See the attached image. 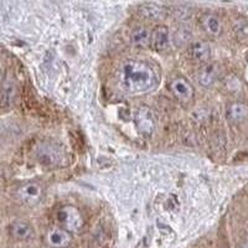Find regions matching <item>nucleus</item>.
Segmentation results:
<instances>
[{
	"label": "nucleus",
	"mask_w": 248,
	"mask_h": 248,
	"mask_svg": "<svg viewBox=\"0 0 248 248\" xmlns=\"http://www.w3.org/2000/svg\"><path fill=\"white\" fill-rule=\"evenodd\" d=\"M159 81L158 70L144 60H125L117 71L118 87L130 96H141L152 92Z\"/></svg>",
	"instance_id": "obj_1"
},
{
	"label": "nucleus",
	"mask_w": 248,
	"mask_h": 248,
	"mask_svg": "<svg viewBox=\"0 0 248 248\" xmlns=\"http://www.w3.org/2000/svg\"><path fill=\"white\" fill-rule=\"evenodd\" d=\"M56 221L60 227L67 230L71 233L79 232L85 226V218L82 212L72 205L61 206L56 212Z\"/></svg>",
	"instance_id": "obj_2"
},
{
	"label": "nucleus",
	"mask_w": 248,
	"mask_h": 248,
	"mask_svg": "<svg viewBox=\"0 0 248 248\" xmlns=\"http://www.w3.org/2000/svg\"><path fill=\"white\" fill-rule=\"evenodd\" d=\"M44 195H45L44 186L36 181H29V183L21 184L15 190V198L23 205L29 206V207L39 205L43 201Z\"/></svg>",
	"instance_id": "obj_3"
},
{
	"label": "nucleus",
	"mask_w": 248,
	"mask_h": 248,
	"mask_svg": "<svg viewBox=\"0 0 248 248\" xmlns=\"http://www.w3.org/2000/svg\"><path fill=\"white\" fill-rule=\"evenodd\" d=\"M169 91L172 97L183 105H187V103L192 102L195 97L194 86L191 85L189 79H186L183 76L174 77L169 82Z\"/></svg>",
	"instance_id": "obj_4"
},
{
	"label": "nucleus",
	"mask_w": 248,
	"mask_h": 248,
	"mask_svg": "<svg viewBox=\"0 0 248 248\" xmlns=\"http://www.w3.org/2000/svg\"><path fill=\"white\" fill-rule=\"evenodd\" d=\"M134 123L143 137H150L155 129V117L153 110L147 106H141L134 114Z\"/></svg>",
	"instance_id": "obj_5"
},
{
	"label": "nucleus",
	"mask_w": 248,
	"mask_h": 248,
	"mask_svg": "<svg viewBox=\"0 0 248 248\" xmlns=\"http://www.w3.org/2000/svg\"><path fill=\"white\" fill-rule=\"evenodd\" d=\"M45 240L51 248H67L72 243V233L62 227H52L46 233Z\"/></svg>",
	"instance_id": "obj_6"
},
{
	"label": "nucleus",
	"mask_w": 248,
	"mask_h": 248,
	"mask_svg": "<svg viewBox=\"0 0 248 248\" xmlns=\"http://www.w3.org/2000/svg\"><path fill=\"white\" fill-rule=\"evenodd\" d=\"M37 158H39V161L47 167H54L61 161L62 152L60 147L55 144L43 143L37 148Z\"/></svg>",
	"instance_id": "obj_7"
},
{
	"label": "nucleus",
	"mask_w": 248,
	"mask_h": 248,
	"mask_svg": "<svg viewBox=\"0 0 248 248\" xmlns=\"http://www.w3.org/2000/svg\"><path fill=\"white\" fill-rule=\"evenodd\" d=\"M199 24H200L201 30L209 36L217 37L222 34V21L214 13H203V14H201L200 17H199Z\"/></svg>",
	"instance_id": "obj_8"
},
{
	"label": "nucleus",
	"mask_w": 248,
	"mask_h": 248,
	"mask_svg": "<svg viewBox=\"0 0 248 248\" xmlns=\"http://www.w3.org/2000/svg\"><path fill=\"white\" fill-rule=\"evenodd\" d=\"M171 41L169 28L163 24L155 26L152 30V40H150V47L156 52H163L167 50Z\"/></svg>",
	"instance_id": "obj_9"
},
{
	"label": "nucleus",
	"mask_w": 248,
	"mask_h": 248,
	"mask_svg": "<svg viewBox=\"0 0 248 248\" xmlns=\"http://www.w3.org/2000/svg\"><path fill=\"white\" fill-rule=\"evenodd\" d=\"M189 52L191 59L198 63L205 65L211 60V46L205 40H195L190 44Z\"/></svg>",
	"instance_id": "obj_10"
},
{
	"label": "nucleus",
	"mask_w": 248,
	"mask_h": 248,
	"mask_svg": "<svg viewBox=\"0 0 248 248\" xmlns=\"http://www.w3.org/2000/svg\"><path fill=\"white\" fill-rule=\"evenodd\" d=\"M196 77H198L199 83L202 87L209 88L214 86L217 82V79H218V77H220V68H218L216 63L209 62V63L201 65L198 74H196Z\"/></svg>",
	"instance_id": "obj_11"
},
{
	"label": "nucleus",
	"mask_w": 248,
	"mask_h": 248,
	"mask_svg": "<svg viewBox=\"0 0 248 248\" xmlns=\"http://www.w3.org/2000/svg\"><path fill=\"white\" fill-rule=\"evenodd\" d=\"M9 233L15 241L29 242L35 238V231L30 223L25 221H14L9 226Z\"/></svg>",
	"instance_id": "obj_12"
},
{
	"label": "nucleus",
	"mask_w": 248,
	"mask_h": 248,
	"mask_svg": "<svg viewBox=\"0 0 248 248\" xmlns=\"http://www.w3.org/2000/svg\"><path fill=\"white\" fill-rule=\"evenodd\" d=\"M150 40H152V30L145 26H138V28L133 29V31L130 32V43L138 48L149 47Z\"/></svg>",
	"instance_id": "obj_13"
},
{
	"label": "nucleus",
	"mask_w": 248,
	"mask_h": 248,
	"mask_svg": "<svg viewBox=\"0 0 248 248\" xmlns=\"http://www.w3.org/2000/svg\"><path fill=\"white\" fill-rule=\"evenodd\" d=\"M139 14L147 20H152V21H158L161 20L165 14H167V10L163 5H159V4L154 3H145L141 4L139 6Z\"/></svg>",
	"instance_id": "obj_14"
},
{
	"label": "nucleus",
	"mask_w": 248,
	"mask_h": 248,
	"mask_svg": "<svg viewBox=\"0 0 248 248\" xmlns=\"http://www.w3.org/2000/svg\"><path fill=\"white\" fill-rule=\"evenodd\" d=\"M248 116V106L242 102H233L227 107V119L232 123H240Z\"/></svg>",
	"instance_id": "obj_15"
},
{
	"label": "nucleus",
	"mask_w": 248,
	"mask_h": 248,
	"mask_svg": "<svg viewBox=\"0 0 248 248\" xmlns=\"http://www.w3.org/2000/svg\"><path fill=\"white\" fill-rule=\"evenodd\" d=\"M15 93H16V87L13 79L5 77L3 81V87H1V106L3 107L12 105L15 98Z\"/></svg>",
	"instance_id": "obj_16"
},
{
	"label": "nucleus",
	"mask_w": 248,
	"mask_h": 248,
	"mask_svg": "<svg viewBox=\"0 0 248 248\" xmlns=\"http://www.w3.org/2000/svg\"><path fill=\"white\" fill-rule=\"evenodd\" d=\"M172 41L176 46H185L191 44V31L185 26H180L172 35Z\"/></svg>",
	"instance_id": "obj_17"
},
{
	"label": "nucleus",
	"mask_w": 248,
	"mask_h": 248,
	"mask_svg": "<svg viewBox=\"0 0 248 248\" xmlns=\"http://www.w3.org/2000/svg\"><path fill=\"white\" fill-rule=\"evenodd\" d=\"M234 34L237 39H247L248 37V23L246 20H237L236 25L233 28Z\"/></svg>",
	"instance_id": "obj_18"
},
{
	"label": "nucleus",
	"mask_w": 248,
	"mask_h": 248,
	"mask_svg": "<svg viewBox=\"0 0 248 248\" xmlns=\"http://www.w3.org/2000/svg\"><path fill=\"white\" fill-rule=\"evenodd\" d=\"M241 248H248V242H246V243H245V245H243V246H242V247H241Z\"/></svg>",
	"instance_id": "obj_19"
}]
</instances>
